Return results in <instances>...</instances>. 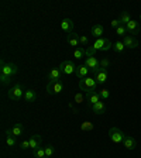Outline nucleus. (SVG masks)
<instances>
[{"instance_id":"nucleus-12","label":"nucleus","mask_w":141,"mask_h":158,"mask_svg":"<svg viewBox=\"0 0 141 158\" xmlns=\"http://www.w3.org/2000/svg\"><path fill=\"white\" fill-rule=\"evenodd\" d=\"M88 72H89V68L83 64V65H78L76 66V71H75V75H76V78L81 81V79H83V78H88Z\"/></svg>"},{"instance_id":"nucleus-8","label":"nucleus","mask_w":141,"mask_h":158,"mask_svg":"<svg viewBox=\"0 0 141 158\" xmlns=\"http://www.w3.org/2000/svg\"><path fill=\"white\" fill-rule=\"evenodd\" d=\"M58 68L61 69V72H62L64 75H72V73H75V71H76V65L72 62V61H64V62L59 64Z\"/></svg>"},{"instance_id":"nucleus-36","label":"nucleus","mask_w":141,"mask_h":158,"mask_svg":"<svg viewBox=\"0 0 141 158\" xmlns=\"http://www.w3.org/2000/svg\"><path fill=\"white\" fill-rule=\"evenodd\" d=\"M109 65H110V61H109L107 58H105V59H102V61H100V68L107 69V68H109Z\"/></svg>"},{"instance_id":"nucleus-35","label":"nucleus","mask_w":141,"mask_h":158,"mask_svg":"<svg viewBox=\"0 0 141 158\" xmlns=\"http://www.w3.org/2000/svg\"><path fill=\"white\" fill-rule=\"evenodd\" d=\"M20 148H21V150H24V151H26V150H28V148H30V140H24V141H21Z\"/></svg>"},{"instance_id":"nucleus-34","label":"nucleus","mask_w":141,"mask_h":158,"mask_svg":"<svg viewBox=\"0 0 141 158\" xmlns=\"http://www.w3.org/2000/svg\"><path fill=\"white\" fill-rule=\"evenodd\" d=\"M75 102L76 103H83L85 102V96H83V93H76L75 95Z\"/></svg>"},{"instance_id":"nucleus-39","label":"nucleus","mask_w":141,"mask_h":158,"mask_svg":"<svg viewBox=\"0 0 141 158\" xmlns=\"http://www.w3.org/2000/svg\"><path fill=\"white\" fill-rule=\"evenodd\" d=\"M140 21H141V13H140Z\"/></svg>"},{"instance_id":"nucleus-40","label":"nucleus","mask_w":141,"mask_h":158,"mask_svg":"<svg viewBox=\"0 0 141 158\" xmlns=\"http://www.w3.org/2000/svg\"><path fill=\"white\" fill-rule=\"evenodd\" d=\"M45 158H48V157H45Z\"/></svg>"},{"instance_id":"nucleus-24","label":"nucleus","mask_w":141,"mask_h":158,"mask_svg":"<svg viewBox=\"0 0 141 158\" xmlns=\"http://www.w3.org/2000/svg\"><path fill=\"white\" fill-rule=\"evenodd\" d=\"M130 20H131V16H130V13H128V11H123V13L120 14V17H118V21H120V24H122V26H126Z\"/></svg>"},{"instance_id":"nucleus-18","label":"nucleus","mask_w":141,"mask_h":158,"mask_svg":"<svg viewBox=\"0 0 141 158\" xmlns=\"http://www.w3.org/2000/svg\"><path fill=\"white\" fill-rule=\"evenodd\" d=\"M38 147H41V135L39 134H34L30 138V148L31 150H37Z\"/></svg>"},{"instance_id":"nucleus-6","label":"nucleus","mask_w":141,"mask_h":158,"mask_svg":"<svg viewBox=\"0 0 141 158\" xmlns=\"http://www.w3.org/2000/svg\"><path fill=\"white\" fill-rule=\"evenodd\" d=\"M93 48L96 49V51H109L110 48H113V43L110 41L109 38H97L95 41V44H93Z\"/></svg>"},{"instance_id":"nucleus-26","label":"nucleus","mask_w":141,"mask_h":158,"mask_svg":"<svg viewBox=\"0 0 141 158\" xmlns=\"http://www.w3.org/2000/svg\"><path fill=\"white\" fill-rule=\"evenodd\" d=\"M85 51H86L85 48H82V47H78V48H76L75 51H73V56H75L76 59H82L83 56H86Z\"/></svg>"},{"instance_id":"nucleus-11","label":"nucleus","mask_w":141,"mask_h":158,"mask_svg":"<svg viewBox=\"0 0 141 158\" xmlns=\"http://www.w3.org/2000/svg\"><path fill=\"white\" fill-rule=\"evenodd\" d=\"M107 78H109V72H107V69H105V68H100V71L95 75V79H96V82H97V85L106 83Z\"/></svg>"},{"instance_id":"nucleus-15","label":"nucleus","mask_w":141,"mask_h":158,"mask_svg":"<svg viewBox=\"0 0 141 158\" xmlns=\"http://www.w3.org/2000/svg\"><path fill=\"white\" fill-rule=\"evenodd\" d=\"M123 145L127 148L128 151H131V150H135V147H137V141H135V138L131 137V135H126L124 141H123Z\"/></svg>"},{"instance_id":"nucleus-14","label":"nucleus","mask_w":141,"mask_h":158,"mask_svg":"<svg viewBox=\"0 0 141 158\" xmlns=\"http://www.w3.org/2000/svg\"><path fill=\"white\" fill-rule=\"evenodd\" d=\"M68 43L71 47H73V48H78V45H81V35L76 33H71L68 35Z\"/></svg>"},{"instance_id":"nucleus-2","label":"nucleus","mask_w":141,"mask_h":158,"mask_svg":"<svg viewBox=\"0 0 141 158\" xmlns=\"http://www.w3.org/2000/svg\"><path fill=\"white\" fill-rule=\"evenodd\" d=\"M64 89H65V85L64 82L59 79V81H52V82H48L47 85V93L48 95H59V93L64 92Z\"/></svg>"},{"instance_id":"nucleus-21","label":"nucleus","mask_w":141,"mask_h":158,"mask_svg":"<svg viewBox=\"0 0 141 158\" xmlns=\"http://www.w3.org/2000/svg\"><path fill=\"white\" fill-rule=\"evenodd\" d=\"M10 133H11V135H14V137H19V135L23 134L24 131V126L21 124V123H17V124H14L11 128H9Z\"/></svg>"},{"instance_id":"nucleus-19","label":"nucleus","mask_w":141,"mask_h":158,"mask_svg":"<svg viewBox=\"0 0 141 158\" xmlns=\"http://www.w3.org/2000/svg\"><path fill=\"white\" fill-rule=\"evenodd\" d=\"M37 99V92L34 90V89H27L26 93H24V100H26L27 103H33L35 102Z\"/></svg>"},{"instance_id":"nucleus-37","label":"nucleus","mask_w":141,"mask_h":158,"mask_svg":"<svg viewBox=\"0 0 141 158\" xmlns=\"http://www.w3.org/2000/svg\"><path fill=\"white\" fill-rule=\"evenodd\" d=\"M89 43V40L86 35H81V45H88Z\"/></svg>"},{"instance_id":"nucleus-9","label":"nucleus","mask_w":141,"mask_h":158,"mask_svg":"<svg viewBox=\"0 0 141 158\" xmlns=\"http://www.w3.org/2000/svg\"><path fill=\"white\" fill-rule=\"evenodd\" d=\"M123 43H124L127 49H135L138 47V41L134 35H126L124 38H123Z\"/></svg>"},{"instance_id":"nucleus-32","label":"nucleus","mask_w":141,"mask_h":158,"mask_svg":"<svg viewBox=\"0 0 141 158\" xmlns=\"http://www.w3.org/2000/svg\"><path fill=\"white\" fill-rule=\"evenodd\" d=\"M96 52H97V51H96V49L93 48L92 45H90V47H88V48H86V51H85V54H86V58H88V56H96Z\"/></svg>"},{"instance_id":"nucleus-29","label":"nucleus","mask_w":141,"mask_h":158,"mask_svg":"<svg viewBox=\"0 0 141 158\" xmlns=\"http://www.w3.org/2000/svg\"><path fill=\"white\" fill-rule=\"evenodd\" d=\"M127 28H126V26H120V27H117V28H116V34H117L118 37H123V38H124L126 35H127Z\"/></svg>"},{"instance_id":"nucleus-38","label":"nucleus","mask_w":141,"mask_h":158,"mask_svg":"<svg viewBox=\"0 0 141 158\" xmlns=\"http://www.w3.org/2000/svg\"><path fill=\"white\" fill-rule=\"evenodd\" d=\"M110 26L112 27H114V28H117V27H120L122 24H120V21H118V19H116V20H113L112 23H110Z\"/></svg>"},{"instance_id":"nucleus-25","label":"nucleus","mask_w":141,"mask_h":158,"mask_svg":"<svg viewBox=\"0 0 141 158\" xmlns=\"http://www.w3.org/2000/svg\"><path fill=\"white\" fill-rule=\"evenodd\" d=\"M113 49H114L116 52L122 54V52H124L127 48H126V45H124V43H123V41H116V43L113 44Z\"/></svg>"},{"instance_id":"nucleus-16","label":"nucleus","mask_w":141,"mask_h":158,"mask_svg":"<svg viewBox=\"0 0 141 158\" xmlns=\"http://www.w3.org/2000/svg\"><path fill=\"white\" fill-rule=\"evenodd\" d=\"M62 76V72H61V69L59 68H54L49 71L48 73V82H52V81H59Z\"/></svg>"},{"instance_id":"nucleus-3","label":"nucleus","mask_w":141,"mask_h":158,"mask_svg":"<svg viewBox=\"0 0 141 158\" xmlns=\"http://www.w3.org/2000/svg\"><path fill=\"white\" fill-rule=\"evenodd\" d=\"M24 93H26V90H24V86L21 85V83H17V85H14L13 88L9 89V98L13 99V100L24 99Z\"/></svg>"},{"instance_id":"nucleus-28","label":"nucleus","mask_w":141,"mask_h":158,"mask_svg":"<svg viewBox=\"0 0 141 158\" xmlns=\"http://www.w3.org/2000/svg\"><path fill=\"white\" fill-rule=\"evenodd\" d=\"M34 157L35 158H45V148L43 147H38L37 150H34Z\"/></svg>"},{"instance_id":"nucleus-4","label":"nucleus","mask_w":141,"mask_h":158,"mask_svg":"<svg viewBox=\"0 0 141 158\" xmlns=\"http://www.w3.org/2000/svg\"><path fill=\"white\" fill-rule=\"evenodd\" d=\"M109 135H110L112 143H114V144H122V143L124 141V138H126L124 131H122L118 127H112L110 128V130H109Z\"/></svg>"},{"instance_id":"nucleus-31","label":"nucleus","mask_w":141,"mask_h":158,"mask_svg":"<svg viewBox=\"0 0 141 158\" xmlns=\"http://www.w3.org/2000/svg\"><path fill=\"white\" fill-rule=\"evenodd\" d=\"M44 148H45V155H47V157H48V158L52 157L54 152H55V148H54L51 144H48L47 147H44Z\"/></svg>"},{"instance_id":"nucleus-1","label":"nucleus","mask_w":141,"mask_h":158,"mask_svg":"<svg viewBox=\"0 0 141 158\" xmlns=\"http://www.w3.org/2000/svg\"><path fill=\"white\" fill-rule=\"evenodd\" d=\"M79 88H81V90L82 92H95L96 89H97V82H96L95 78H83L79 81Z\"/></svg>"},{"instance_id":"nucleus-27","label":"nucleus","mask_w":141,"mask_h":158,"mask_svg":"<svg viewBox=\"0 0 141 158\" xmlns=\"http://www.w3.org/2000/svg\"><path fill=\"white\" fill-rule=\"evenodd\" d=\"M93 128H95V126L90 122H83L82 124H81V130H82V131H92Z\"/></svg>"},{"instance_id":"nucleus-30","label":"nucleus","mask_w":141,"mask_h":158,"mask_svg":"<svg viewBox=\"0 0 141 158\" xmlns=\"http://www.w3.org/2000/svg\"><path fill=\"white\" fill-rule=\"evenodd\" d=\"M99 95H100V99H102V100H109V99H110V92H109V89H100V90H99Z\"/></svg>"},{"instance_id":"nucleus-17","label":"nucleus","mask_w":141,"mask_h":158,"mask_svg":"<svg viewBox=\"0 0 141 158\" xmlns=\"http://www.w3.org/2000/svg\"><path fill=\"white\" fill-rule=\"evenodd\" d=\"M92 112L95 113V114H105V112H106V105H105V102H97L96 105H93L92 107Z\"/></svg>"},{"instance_id":"nucleus-23","label":"nucleus","mask_w":141,"mask_h":158,"mask_svg":"<svg viewBox=\"0 0 141 158\" xmlns=\"http://www.w3.org/2000/svg\"><path fill=\"white\" fill-rule=\"evenodd\" d=\"M17 137H14V135H11V133H10V130H6V144L9 145V147H14V145L17 144Z\"/></svg>"},{"instance_id":"nucleus-22","label":"nucleus","mask_w":141,"mask_h":158,"mask_svg":"<svg viewBox=\"0 0 141 158\" xmlns=\"http://www.w3.org/2000/svg\"><path fill=\"white\" fill-rule=\"evenodd\" d=\"M103 31H105V28H103V26H100V24H95V26L92 27V30H90L92 35L96 37V40H97V38H102Z\"/></svg>"},{"instance_id":"nucleus-20","label":"nucleus","mask_w":141,"mask_h":158,"mask_svg":"<svg viewBox=\"0 0 141 158\" xmlns=\"http://www.w3.org/2000/svg\"><path fill=\"white\" fill-rule=\"evenodd\" d=\"M97 102H100V95H99V92H89L88 93V103L90 105V107H92L93 105H96Z\"/></svg>"},{"instance_id":"nucleus-33","label":"nucleus","mask_w":141,"mask_h":158,"mask_svg":"<svg viewBox=\"0 0 141 158\" xmlns=\"http://www.w3.org/2000/svg\"><path fill=\"white\" fill-rule=\"evenodd\" d=\"M0 82H2V85L7 86L10 82H11V78H10V76H6V75H0Z\"/></svg>"},{"instance_id":"nucleus-5","label":"nucleus","mask_w":141,"mask_h":158,"mask_svg":"<svg viewBox=\"0 0 141 158\" xmlns=\"http://www.w3.org/2000/svg\"><path fill=\"white\" fill-rule=\"evenodd\" d=\"M0 72H2V75H6V76H14L17 72H19V68H17V65H14V64H11V62H9V64H6L4 61H2L0 62Z\"/></svg>"},{"instance_id":"nucleus-7","label":"nucleus","mask_w":141,"mask_h":158,"mask_svg":"<svg viewBox=\"0 0 141 158\" xmlns=\"http://www.w3.org/2000/svg\"><path fill=\"white\" fill-rule=\"evenodd\" d=\"M85 65L88 66L89 71L93 72L95 75L100 71V62H99V59L96 58V56H88V58L85 59Z\"/></svg>"},{"instance_id":"nucleus-13","label":"nucleus","mask_w":141,"mask_h":158,"mask_svg":"<svg viewBox=\"0 0 141 158\" xmlns=\"http://www.w3.org/2000/svg\"><path fill=\"white\" fill-rule=\"evenodd\" d=\"M126 28H127V31L130 34L135 35V34H138V31H140V24H138L135 20H130V21L126 24Z\"/></svg>"},{"instance_id":"nucleus-10","label":"nucleus","mask_w":141,"mask_h":158,"mask_svg":"<svg viewBox=\"0 0 141 158\" xmlns=\"http://www.w3.org/2000/svg\"><path fill=\"white\" fill-rule=\"evenodd\" d=\"M73 27H75V24H73V21L71 19H64L61 21V30L66 34L73 33Z\"/></svg>"}]
</instances>
